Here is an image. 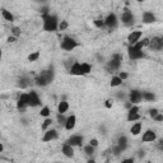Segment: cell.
I'll use <instances>...</instances> for the list:
<instances>
[{"label":"cell","instance_id":"obj_1","mask_svg":"<svg viewBox=\"0 0 163 163\" xmlns=\"http://www.w3.org/2000/svg\"><path fill=\"white\" fill-rule=\"evenodd\" d=\"M42 18V28L45 32H56L59 28V18L55 14H46L41 16Z\"/></svg>","mask_w":163,"mask_h":163},{"label":"cell","instance_id":"obj_31","mask_svg":"<svg viewBox=\"0 0 163 163\" xmlns=\"http://www.w3.org/2000/svg\"><path fill=\"white\" fill-rule=\"evenodd\" d=\"M28 84H30V80H28L27 78H20V79H19V83H18V87H19L20 89H24V88L28 87Z\"/></svg>","mask_w":163,"mask_h":163},{"label":"cell","instance_id":"obj_43","mask_svg":"<svg viewBox=\"0 0 163 163\" xmlns=\"http://www.w3.org/2000/svg\"><path fill=\"white\" fill-rule=\"evenodd\" d=\"M153 120H154V121H157V122H162V121H163V115H162V113L159 112L158 115L155 116V117H154Z\"/></svg>","mask_w":163,"mask_h":163},{"label":"cell","instance_id":"obj_30","mask_svg":"<svg viewBox=\"0 0 163 163\" xmlns=\"http://www.w3.org/2000/svg\"><path fill=\"white\" fill-rule=\"evenodd\" d=\"M94 149H96V148L90 147L89 144H87V145H84V147H83V151H84V153H86L87 155H89V157H92V155H93V153H94Z\"/></svg>","mask_w":163,"mask_h":163},{"label":"cell","instance_id":"obj_49","mask_svg":"<svg viewBox=\"0 0 163 163\" xmlns=\"http://www.w3.org/2000/svg\"><path fill=\"white\" fill-rule=\"evenodd\" d=\"M87 163H97V162H96L94 159H88V162H87Z\"/></svg>","mask_w":163,"mask_h":163},{"label":"cell","instance_id":"obj_19","mask_svg":"<svg viewBox=\"0 0 163 163\" xmlns=\"http://www.w3.org/2000/svg\"><path fill=\"white\" fill-rule=\"evenodd\" d=\"M75 125H76V116L75 115H70L69 117H66V121H65L64 127H65V130L72 131L75 127Z\"/></svg>","mask_w":163,"mask_h":163},{"label":"cell","instance_id":"obj_50","mask_svg":"<svg viewBox=\"0 0 163 163\" xmlns=\"http://www.w3.org/2000/svg\"><path fill=\"white\" fill-rule=\"evenodd\" d=\"M2 58H3V51L0 50V61H2Z\"/></svg>","mask_w":163,"mask_h":163},{"label":"cell","instance_id":"obj_42","mask_svg":"<svg viewBox=\"0 0 163 163\" xmlns=\"http://www.w3.org/2000/svg\"><path fill=\"white\" fill-rule=\"evenodd\" d=\"M98 144H100V143H98V140H97V139H90V140H89V145H90V147L97 148Z\"/></svg>","mask_w":163,"mask_h":163},{"label":"cell","instance_id":"obj_34","mask_svg":"<svg viewBox=\"0 0 163 163\" xmlns=\"http://www.w3.org/2000/svg\"><path fill=\"white\" fill-rule=\"evenodd\" d=\"M12 36H13V37H16V38H18V37L20 36V28H18V27H13V28H12Z\"/></svg>","mask_w":163,"mask_h":163},{"label":"cell","instance_id":"obj_39","mask_svg":"<svg viewBox=\"0 0 163 163\" xmlns=\"http://www.w3.org/2000/svg\"><path fill=\"white\" fill-rule=\"evenodd\" d=\"M117 76H119V78H120V79H121V80H126L127 78H129V74H127L126 72H120Z\"/></svg>","mask_w":163,"mask_h":163},{"label":"cell","instance_id":"obj_40","mask_svg":"<svg viewBox=\"0 0 163 163\" xmlns=\"http://www.w3.org/2000/svg\"><path fill=\"white\" fill-rule=\"evenodd\" d=\"M139 42H140V45L143 46V48L147 47V46H149V38H147V37H144L143 40H140Z\"/></svg>","mask_w":163,"mask_h":163},{"label":"cell","instance_id":"obj_22","mask_svg":"<svg viewBox=\"0 0 163 163\" xmlns=\"http://www.w3.org/2000/svg\"><path fill=\"white\" fill-rule=\"evenodd\" d=\"M141 122H135V124H133V126H131V129H130V133L133 134L134 136H136V135H139V134L141 133Z\"/></svg>","mask_w":163,"mask_h":163},{"label":"cell","instance_id":"obj_26","mask_svg":"<svg viewBox=\"0 0 163 163\" xmlns=\"http://www.w3.org/2000/svg\"><path fill=\"white\" fill-rule=\"evenodd\" d=\"M127 121L129 122H136L140 120V113H129L127 112Z\"/></svg>","mask_w":163,"mask_h":163},{"label":"cell","instance_id":"obj_28","mask_svg":"<svg viewBox=\"0 0 163 163\" xmlns=\"http://www.w3.org/2000/svg\"><path fill=\"white\" fill-rule=\"evenodd\" d=\"M82 70H83L84 75H88L92 72V65L88 64V62H82Z\"/></svg>","mask_w":163,"mask_h":163},{"label":"cell","instance_id":"obj_18","mask_svg":"<svg viewBox=\"0 0 163 163\" xmlns=\"http://www.w3.org/2000/svg\"><path fill=\"white\" fill-rule=\"evenodd\" d=\"M61 153L65 155L66 158H73L74 157V147L69 145L68 143H64L61 147Z\"/></svg>","mask_w":163,"mask_h":163},{"label":"cell","instance_id":"obj_10","mask_svg":"<svg viewBox=\"0 0 163 163\" xmlns=\"http://www.w3.org/2000/svg\"><path fill=\"white\" fill-rule=\"evenodd\" d=\"M28 98H30V103H28V107H38L41 105V98L37 94L36 90H31L28 93Z\"/></svg>","mask_w":163,"mask_h":163},{"label":"cell","instance_id":"obj_33","mask_svg":"<svg viewBox=\"0 0 163 163\" xmlns=\"http://www.w3.org/2000/svg\"><path fill=\"white\" fill-rule=\"evenodd\" d=\"M26 108H27V106H26L23 102H20V101L18 100V101H17V110H18L19 112H22V113H23V112L26 111Z\"/></svg>","mask_w":163,"mask_h":163},{"label":"cell","instance_id":"obj_45","mask_svg":"<svg viewBox=\"0 0 163 163\" xmlns=\"http://www.w3.org/2000/svg\"><path fill=\"white\" fill-rule=\"evenodd\" d=\"M16 41H17L16 37H13V36H9L8 37V42H9V44H13V42H16Z\"/></svg>","mask_w":163,"mask_h":163},{"label":"cell","instance_id":"obj_37","mask_svg":"<svg viewBox=\"0 0 163 163\" xmlns=\"http://www.w3.org/2000/svg\"><path fill=\"white\" fill-rule=\"evenodd\" d=\"M158 113H159V110H158V108H151V110H149V116H151L152 119H154L155 116L158 115Z\"/></svg>","mask_w":163,"mask_h":163},{"label":"cell","instance_id":"obj_4","mask_svg":"<svg viewBox=\"0 0 163 163\" xmlns=\"http://www.w3.org/2000/svg\"><path fill=\"white\" fill-rule=\"evenodd\" d=\"M121 61H122V58H121V55L120 54H115L111 58V60L108 61L107 64V72L108 73H113L115 70H119L120 69V65H121Z\"/></svg>","mask_w":163,"mask_h":163},{"label":"cell","instance_id":"obj_41","mask_svg":"<svg viewBox=\"0 0 163 163\" xmlns=\"http://www.w3.org/2000/svg\"><path fill=\"white\" fill-rule=\"evenodd\" d=\"M94 26H96L97 28H102V27H105L103 19H96V20H94Z\"/></svg>","mask_w":163,"mask_h":163},{"label":"cell","instance_id":"obj_20","mask_svg":"<svg viewBox=\"0 0 163 163\" xmlns=\"http://www.w3.org/2000/svg\"><path fill=\"white\" fill-rule=\"evenodd\" d=\"M68 110H69V103H68V101H65V100L60 101L59 105H58V113H60V115H64V113H65Z\"/></svg>","mask_w":163,"mask_h":163},{"label":"cell","instance_id":"obj_7","mask_svg":"<svg viewBox=\"0 0 163 163\" xmlns=\"http://www.w3.org/2000/svg\"><path fill=\"white\" fill-rule=\"evenodd\" d=\"M126 148H127V138L122 135V136H120V138H119L116 147L113 148V153H115V155H119L120 153L125 152V151H126Z\"/></svg>","mask_w":163,"mask_h":163},{"label":"cell","instance_id":"obj_14","mask_svg":"<svg viewBox=\"0 0 163 163\" xmlns=\"http://www.w3.org/2000/svg\"><path fill=\"white\" fill-rule=\"evenodd\" d=\"M149 47L153 50H162L163 48V38L162 37H153L152 40H149Z\"/></svg>","mask_w":163,"mask_h":163},{"label":"cell","instance_id":"obj_23","mask_svg":"<svg viewBox=\"0 0 163 163\" xmlns=\"http://www.w3.org/2000/svg\"><path fill=\"white\" fill-rule=\"evenodd\" d=\"M141 98L147 102H153L155 100V94L152 92H141Z\"/></svg>","mask_w":163,"mask_h":163},{"label":"cell","instance_id":"obj_44","mask_svg":"<svg viewBox=\"0 0 163 163\" xmlns=\"http://www.w3.org/2000/svg\"><path fill=\"white\" fill-rule=\"evenodd\" d=\"M105 106H106V108H112V101L111 100H107L105 102Z\"/></svg>","mask_w":163,"mask_h":163},{"label":"cell","instance_id":"obj_8","mask_svg":"<svg viewBox=\"0 0 163 163\" xmlns=\"http://www.w3.org/2000/svg\"><path fill=\"white\" fill-rule=\"evenodd\" d=\"M59 138V134H58V131H56L55 129H48V130H46V131H44V136H42V141L44 143H50V141H52V140H56Z\"/></svg>","mask_w":163,"mask_h":163},{"label":"cell","instance_id":"obj_12","mask_svg":"<svg viewBox=\"0 0 163 163\" xmlns=\"http://www.w3.org/2000/svg\"><path fill=\"white\" fill-rule=\"evenodd\" d=\"M141 36H143V32L141 31H133L129 36H127V42H129V46H134L138 41L141 40Z\"/></svg>","mask_w":163,"mask_h":163},{"label":"cell","instance_id":"obj_32","mask_svg":"<svg viewBox=\"0 0 163 163\" xmlns=\"http://www.w3.org/2000/svg\"><path fill=\"white\" fill-rule=\"evenodd\" d=\"M18 100L20 101V102H23L27 107H28V103H30V98H28V93H20V96H19V98Z\"/></svg>","mask_w":163,"mask_h":163},{"label":"cell","instance_id":"obj_9","mask_svg":"<svg viewBox=\"0 0 163 163\" xmlns=\"http://www.w3.org/2000/svg\"><path fill=\"white\" fill-rule=\"evenodd\" d=\"M103 23H105V27H108V28H115L119 23V18L115 13H110L107 17L103 19Z\"/></svg>","mask_w":163,"mask_h":163},{"label":"cell","instance_id":"obj_29","mask_svg":"<svg viewBox=\"0 0 163 163\" xmlns=\"http://www.w3.org/2000/svg\"><path fill=\"white\" fill-rule=\"evenodd\" d=\"M40 56H41L40 51H34V52H32V54L28 55V61H31V62L37 61V60L40 59Z\"/></svg>","mask_w":163,"mask_h":163},{"label":"cell","instance_id":"obj_48","mask_svg":"<svg viewBox=\"0 0 163 163\" xmlns=\"http://www.w3.org/2000/svg\"><path fill=\"white\" fill-rule=\"evenodd\" d=\"M117 97H119V98H124V97H125V94H124V93H119V94H117Z\"/></svg>","mask_w":163,"mask_h":163},{"label":"cell","instance_id":"obj_21","mask_svg":"<svg viewBox=\"0 0 163 163\" xmlns=\"http://www.w3.org/2000/svg\"><path fill=\"white\" fill-rule=\"evenodd\" d=\"M2 16H3V18L6 20V22H14V16L10 13V10L3 8L2 9Z\"/></svg>","mask_w":163,"mask_h":163},{"label":"cell","instance_id":"obj_24","mask_svg":"<svg viewBox=\"0 0 163 163\" xmlns=\"http://www.w3.org/2000/svg\"><path fill=\"white\" fill-rule=\"evenodd\" d=\"M51 125H52V119L51 117H47V119H45V121L41 124V130L42 131H46V130L50 129Z\"/></svg>","mask_w":163,"mask_h":163},{"label":"cell","instance_id":"obj_46","mask_svg":"<svg viewBox=\"0 0 163 163\" xmlns=\"http://www.w3.org/2000/svg\"><path fill=\"white\" fill-rule=\"evenodd\" d=\"M121 163H134V159H133V158H126V159H124Z\"/></svg>","mask_w":163,"mask_h":163},{"label":"cell","instance_id":"obj_6","mask_svg":"<svg viewBox=\"0 0 163 163\" xmlns=\"http://www.w3.org/2000/svg\"><path fill=\"white\" fill-rule=\"evenodd\" d=\"M121 22L125 27H131L134 23H135V16L130 12V10H125L122 14H121Z\"/></svg>","mask_w":163,"mask_h":163},{"label":"cell","instance_id":"obj_16","mask_svg":"<svg viewBox=\"0 0 163 163\" xmlns=\"http://www.w3.org/2000/svg\"><path fill=\"white\" fill-rule=\"evenodd\" d=\"M155 139H157V134L153 130H147L143 134V136H141V141L143 143H153Z\"/></svg>","mask_w":163,"mask_h":163},{"label":"cell","instance_id":"obj_5","mask_svg":"<svg viewBox=\"0 0 163 163\" xmlns=\"http://www.w3.org/2000/svg\"><path fill=\"white\" fill-rule=\"evenodd\" d=\"M127 55H129V59L130 60H140L145 58V54L143 50L135 47V46H129L127 47Z\"/></svg>","mask_w":163,"mask_h":163},{"label":"cell","instance_id":"obj_13","mask_svg":"<svg viewBox=\"0 0 163 163\" xmlns=\"http://www.w3.org/2000/svg\"><path fill=\"white\" fill-rule=\"evenodd\" d=\"M83 141H84V138L82 135H72L65 141V143H68L69 145H72V147H82Z\"/></svg>","mask_w":163,"mask_h":163},{"label":"cell","instance_id":"obj_36","mask_svg":"<svg viewBox=\"0 0 163 163\" xmlns=\"http://www.w3.org/2000/svg\"><path fill=\"white\" fill-rule=\"evenodd\" d=\"M68 22H66V20H61V22H59V28H58V30H60V31H64V30H66V28H68Z\"/></svg>","mask_w":163,"mask_h":163},{"label":"cell","instance_id":"obj_35","mask_svg":"<svg viewBox=\"0 0 163 163\" xmlns=\"http://www.w3.org/2000/svg\"><path fill=\"white\" fill-rule=\"evenodd\" d=\"M58 124L59 125H65V121H66V117L64 115H60V113H58Z\"/></svg>","mask_w":163,"mask_h":163},{"label":"cell","instance_id":"obj_25","mask_svg":"<svg viewBox=\"0 0 163 163\" xmlns=\"http://www.w3.org/2000/svg\"><path fill=\"white\" fill-rule=\"evenodd\" d=\"M121 84H122V80L120 79V78H119L117 75H113V76L111 78V80H110V86H111L112 88L119 87V86H121Z\"/></svg>","mask_w":163,"mask_h":163},{"label":"cell","instance_id":"obj_38","mask_svg":"<svg viewBox=\"0 0 163 163\" xmlns=\"http://www.w3.org/2000/svg\"><path fill=\"white\" fill-rule=\"evenodd\" d=\"M40 13L41 16H46V14H50V9H48V6H42L40 9Z\"/></svg>","mask_w":163,"mask_h":163},{"label":"cell","instance_id":"obj_15","mask_svg":"<svg viewBox=\"0 0 163 163\" xmlns=\"http://www.w3.org/2000/svg\"><path fill=\"white\" fill-rule=\"evenodd\" d=\"M69 73L72 75H74V76H82V75H84L83 70H82V64L78 62V61H74V64L69 69Z\"/></svg>","mask_w":163,"mask_h":163},{"label":"cell","instance_id":"obj_27","mask_svg":"<svg viewBox=\"0 0 163 163\" xmlns=\"http://www.w3.org/2000/svg\"><path fill=\"white\" fill-rule=\"evenodd\" d=\"M50 115H51V110H50V107H48V106H44V107L41 108V111H40V116L47 119V117H50Z\"/></svg>","mask_w":163,"mask_h":163},{"label":"cell","instance_id":"obj_17","mask_svg":"<svg viewBox=\"0 0 163 163\" xmlns=\"http://www.w3.org/2000/svg\"><path fill=\"white\" fill-rule=\"evenodd\" d=\"M155 16H154V13L153 12H149V10H147L143 13V17H141V20H143V23L145 24H152L155 22Z\"/></svg>","mask_w":163,"mask_h":163},{"label":"cell","instance_id":"obj_47","mask_svg":"<svg viewBox=\"0 0 163 163\" xmlns=\"http://www.w3.org/2000/svg\"><path fill=\"white\" fill-rule=\"evenodd\" d=\"M4 151V145H3V143H0V153H2Z\"/></svg>","mask_w":163,"mask_h":163},{"label":"cell","instance_id":"obj_11","mask_svg":"<svg viewBox=\"0 0 163 163\" xmlns=\"http://www.w3.org/2000/svg\"><path fill=\"white\" fill-rule=\"evenodd\" d=\"M141 92L140 90H138V89H133L130 93H129V102L131 103V105H138V103H140L141 102Z\"/></svg>","mask_w":163,"mask_h":163},{"label":"cell","instance_id":"obj_3","mask_svg":"<svg viewBox=\"0 0 163 163\" xmlns=\"http://www.w3.org/2000/svg\"><path fill=\"white\" fill-rule=\"evenodd\" d=\"M78 46H79L78 41L74 40L73 37H70V36H65L62 38L61 44H60V47L62 48L64 51H73L74 48H76Z\"/></svg>","mask_w":163,"mask_h":163},{"label":"cell","instance_id":"obj_2","mask_svg":"<svg viewBox=\"0 0 163 163\" xmlns=\"http://www.w3.org/2000/svg\"><path fill=\"white\" fill-rule=\"evenodd\" d=\"M54 76H55V73L52 69L44 70V72H41L40 75L36 78V84L40 87H46L54 80Z\"/></svg>","mask_w":163,"mask_h":163}]
</instances>
